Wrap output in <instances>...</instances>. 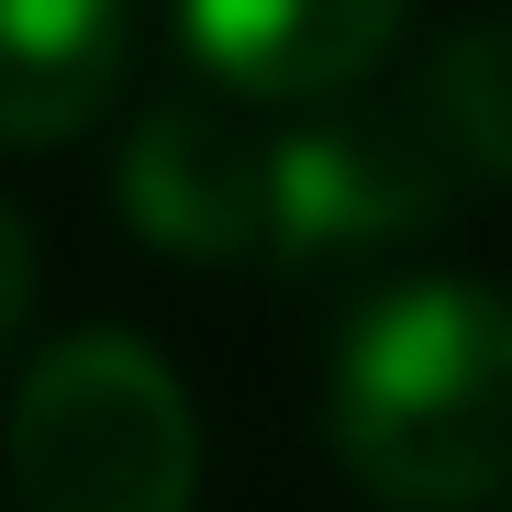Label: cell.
I'll return each instance as SVG.
<instances>
[{
	"label": "cell",
	"instance_id": "2",
	"mask_svg": "<svg viewBox=\"0 0 512 512\" xmlns=\"http://www.w3.org/2000/svg\"><path fill=\"white\" fill-rule=\"evenodd\" d=\"M0 457L23 512H190L201 412L179 368L134 334H56L12 390Z\"/></svg>",
	"mask_w": 512,
	"mask_h": 512
},
{
	"label": "cell",
	"instance_id": "1",
	"mask_svg": "<svg viewBox=\"0 0 512 512\" xmlns=\"http://www.w3.org/2000/svg\"><path fill=\"white\" fill-rule=\"evenodd\" d=\"M323 435L379 512H490L512 490V301L479 279L379 290L334 346Z\"/></svg>",
	"mask_w": 512,
	"mask_h": 512
},
{
	"label": "cell",
	"instance_id": "7",
	"mask_svg": "<svg viewBox=\"0 0 512 512\" xmlns=\"http://www.w3.org/2000/svg\"><path fill=\"white\" fill-rule=\"evenodd\" d=\"M401 101L423 112V134L457 156V179H512V12L446 23Z\"/></svg>",
	"mask_w": 512,
	"mask_h": 512
},
{
	"label": "cell",
	"instance_id": "9",
	"mask_svg": "<svg viewBox=\"0 0 512 512\" xmlns=\"http://www.w3.org/2000/svg\"><path fill=\"white\" fill-rule=\"evenodd\" d=\"M490 512H512V490H501V501H490Z\"/></svg>",
	"mask_w": 512,
	"mask_h": 512
},
{
	"label": "cell",
	"instance_id": "5",
	"mask_svg": "<svg viewBox=\"0 0 512 512\" xmlns=\"http://www.w3.org/2000/svg\"><path fill=\"white\" fill-rule=\"evenodd\" d=\"M412 0H179L190 56L234 101H334L401 45Z\"/></svg>",
	"mask_w": 512,
	"mask_h": 512
},
{
	"label": "cell",
	"instance_id": "6",
	"mask_svg": "<svg viewBox=\"0 0 512 512\" xmlns=\"http://www.w3.org/2000/svg\"><path fill=\"white\" fill-rule=\"evenodd\" d=\"M134 67V0H0V145L90 134Z\"/></svg>",
	"mask_w": 512,
	"mask_h": 512
},
{
	"label": "cell",
	"instance_id": "3",
	"mask_svg": "<svg viewBox=\"0 0 512 512\" xmlns=\"http://www.w3.org/2000/svg\"><path fill=\"white\" fill-rule=\"evenodd\" d=\"M457 156L423 134L412 101H301L290 134H268V223L256 256L279 268H346V256H390L435 234L457 201Z\"/></svg>",
	"mask_w": 512,
	"mask_h": 512
},
{
	"label": "cell",
	"instance_id": "4",
	"mask_svg": "<svg viewBox=\"0 0 512 512\" xmlns=\"http://www.w3.org/2000/svg\"><path fill=\"white\" fill-rule=\"evenodd\" d=\"M112 201L156 256L234 268V256H256V223H268V134H245V123H223L201 101H156L123 134Z\"/></svg>",
	"mask_w": 512,
	"mask_h": 512
},
{
	"label": "cell",
	"instance_id": "8",
	"mask_svg": "<svg viewBox=\"0 0 512 512\" xmlns=\"http://www.w3.org/2000/svg\"><path fill=\"white\" fill-rule=\"evenodd\" d=\"M23 312H34V234H23L12 201H0V346L23 334Z\"/></svg>",
	"mask_w": 512,
	"mask_h": 512
}]
</instances>
